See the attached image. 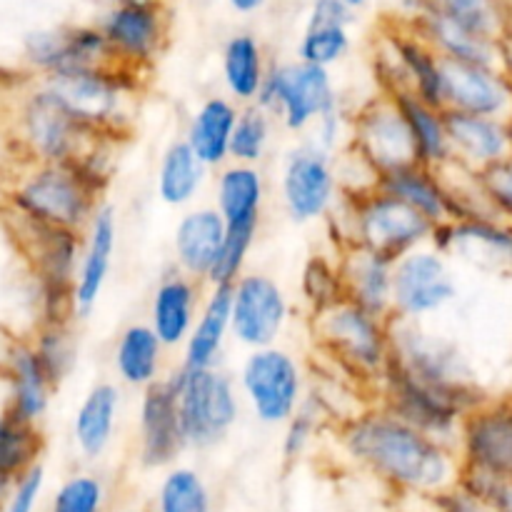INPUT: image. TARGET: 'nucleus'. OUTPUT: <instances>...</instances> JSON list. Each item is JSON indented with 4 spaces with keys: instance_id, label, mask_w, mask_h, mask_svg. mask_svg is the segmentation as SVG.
Segmentation results:
<instances>
[{
    "instance_id": "8",
    "label": "nucleus",
    "mask_w": 512,
    "mask_h": 512,
    "mask_svg": "<svg viewBox=\"0 0 512 512\" xmlns=\"http://www.w3.org/2000/svg\"><path fill=\"white\" fill-rule=\"evenodd\" d=\"M278 195L285 215L295 225L328 223L343 198L338 155L313 140H300L280 160Z\"/></svg>"
},
{
    "instance_id": "39",
    "label": "nucleus",
    "mask_w": 512,
    "mask_h": 512,
    "mask_svg": "<svg viewBox=\"0 0 512 512\" xmlns=\"http://www.w3.org/2000/svg\"><path fill=\"white\" fill-rule=\"evenodd\" d=\"M275 138V118L258 103L238 110L233 135H230V163L260 168L270 153Z\"/></svg>"
},
{
    "instance_id": "27",
    "label": "nucleus",
    "mask_w": 512,
    "mask_h": 512,
    "mask_svg": "<svg viewBox=\"0 0 512 512\" xmlns=\"http://www.w3.org/2000/svg\"><path fill=\"white\" fill-rule=\"evenodd\" d=\"M508 105V90L488 65L443 60V108L455 113L498 118Z\"/></svg>"
},
{
    "instance_id": "5",
    "label": "nucleus",
    "mask_w": 512,
    "mask_h": 512,
    "mask_svg": "<svg viewBox=\"0 0 512 512\" xmlns=\"http://www.w3.org/2000/svg\"><path fill=\"white\" fill-rule=\"evenodd\" d=\"M168 378L175 388L188 453H208L223 445L243 415V400L233 375L223 368H175Z\"/></svg>"
},
{
    "instance_id": "19",
    "label": "nucleus",
    "mask_w": 512,
    "mask_h": 512,
    "mask_svg": "<svg viewBox=\"0 0 512 512\" xmlns=\"http://www.w3.org/2000/svg\"><path fill=\"white\" fill-rule=\"evenodd\" d=\"M115 248H118V213L113 203L105 200L83 230V248H80L73 288V320H88L98 305L108 285Z\"/></svg>"
},
{
    "instance_id": "51",
    "label": "nucleus",
    "mask_w": 512,
    "mask_h": 512,
    "mask_svg": "<svg viewBox=\"0 0 512 512\" xmlns=\"http://www.w3.org/2000/svg\"><path fill=\"white\" fill-rule=\"evenodd\" d=\"M228 3L233 5V8L238 10V13L248 15V13H255V10H258V8H263L265 0H228Z\"/></svg>"
},
{
    "instance_id": "15",
    "label": "nucleus",
    "mask_w": 512,
    "mask_h": 512,
    "mask_svg": "<svg viewBox=\"0 0 512 512\" xmlns=\"http://www.w3.org/2000/svg\"><path fill=\"white\" fill-rule=\"evenodd\" d=\"M20 128L25 148L38 165H70L103 140L85 128L45 83H40L25 100L20 110Z\"/></svg>"
},
{
    "instance_id": "6",
    "label": "nucleus",
    "mask_w": 512,
    "mask_h": 512,
    "mask_svg": "<svg viewBox=\"0 0 512 512\" xmlns=\"http://www.w3.org/2000/svg\"><path fill=\"white\" fill-rule=\"evenodd\" d=\"M65 108L88 130L100 138L123 140L133 123V100L138 90V75L125 73L115 65L105 68L73 70L43 80Z\"/></svg>"
},
{
    "instance_id": "3",
    "label": "nucleus",
    "mask_w": 512,
    "mask_h": 512,
    "mask_svg": "<svg viewBox=\"0 0 512 512\" xmlns=\"http://www.w3.org/2000/svg\"><path fill=\"white\" fill-rule=\"evenodd\" d=\"M310 318L315 345L330 365L375 395L390 363V320L375 318L348 300H338Z\"/></svg>"
},
{
    "instance_id": "54",
    "label": "nucleus",
    "mask_w": 512,
    "mask_h": 512,
    "mask_svg": "<svg viewBox=\"0 0 512 512\" xmlns=\"http://www.w3.org/2000/svg\"><path fill=\"white\" fill-rule=\"evenodd\" d=\"M120 3H153V0H120Z\"/></svg>"
},
{
    "instance_id": "16",
    "label": "nucleus",
    "mask_w": 512,
    "mask_h": 512,
    "mask_svg": "<svg viewBox=\"0 0 512 512\" xmlns=\"http://www.w3.org/2000/svg\"><path fill=\"white\" fill-rule=\"evenodd\" d=\"M458 295L448 255L435 245L410 250L393 263V318L425 323Z\"/></svg>"
},
{
    "instance_id": "4",
    "label": "nucleus",
    "mask_w": 512,
    "mask_h": 512,
    "mask_svg": "<svg viewBox=\"0 0 512 512\" xmlns=\"http://www.w3.org/2000/svg\"><path fill=\"white\" fill-rule=\"evenodd\" d=\"M268 183L260 168L228 163L213 175V208L225 223V245L208 285H233L248 270L263 223Z\"/></svg>"
},
{
    "instance_id": "24",
    "label": "nucleus",
    "mask_w": 512,
    "mask_h": 512,
    "mask_svg": "<svg viewBox=\"0 0 512 512\" xmlns=\"http://www.w3.org/2000/svg\"><path fill=\"white\" fill-rule=\"evenodd\" d=\"M123 408V390L113 380H98L85 390L70 420V440L85 463H98L113 445Z\"/></svg>"
},
{
    "instance_id": "42",
    "label": "nucleus",
    "mask_w": 512,
    "mask_h": 512,
    "mask_svg": "<svg viewBox=\"0 0 512 512\" xmlns=\"http://www.w3.org/2000/svg\"><path fill=\"white\" fill-rule=\"evenodd\" d=\"M430 35L433 45H438L440 60H455V63L470 65H490V50L485 45L483 35H475L450 20L448 15L435 10L430 15Z\"/></svg>"
},
{
    "instance_id": "50",
    "label": "nucleus",
    "mask_w": 512,
    "mask_h": 512,
    "mask_svg": "<svg viewBox=\"0 0 512 512\" xmlns=\"http://www.w3.org/2000/svg\"><path fill=\"white\" fill-rule=\"evenodd\" d=\"M435 512H485L483 505L470 498L463 488H450L445 493L435 495Z\"/></svg>"
},
{
    "instance_id": "52",
    "label": "nucleus",
    "mask_w": 512,
    "mask_h": 512,
    "mask_svg": "<svg viewBox=\"0 0 512 512\" xmlns=\"http://www.w3.org/2000/svg\"><path fill=\"white\" fill-rule=\"evenodd\" d=\"M13 488H15V483H8V480H0V505L5 503V498H10Z\"/></svg>"
},
{
    "instance_id": "10",
    "label": "nucleus",
    "mask_w": 512,
    "mask_h": 512,
    "mask_svg": "<svg viewBox=\"0 0 512 512\" xmlns=\"http://www.w3.org/2000/svg\"><path fill=\"white\" fill-rule=\"evenodd\" d=\"M390 360L420 383L443 390L468 408H478L480 398L463 355L423 323L390 320Z\"/></svg>"
},
{
    "instance_id": "33",
    "label": "nucleus",
    "mask_w": 512,
    "mask_h": 512,
    "mask_svg": "<svg viewBox=\"0 0 512 512\" xmlns=\"http://www.w3.org/2000/svg\"><path fill=\"white\" fill-rule=\"evenodd\" d=\"M445 130H448L453 160L473 163L480 170L505 160L510 148L508 130L498 118H478V115L445 110Z\"/></svg>"
},
{
    "instance_id": "48",
    "label": "nucleus",
    "mask_w": 512,
    "mask_h": 512,
    "mask_svg": "<svg viewBox=\"0 0 512 512\" xmlns=\"http://www.w3.org/2000/svg\"><path fill=\"white\" fill-rule=\"evenodd\" d=\"M43 488H45V470L43 465H38V468L25 473L23 478L15 483L5 512H35V505H38L40 495H43Z\"/></svg>"
},
{
    "instance_id": "26",
    "label": "nucleus",
    "mask_w": 512,
    "mask_h": 512,
    "mask_svg": "<svg viewBox=\"0 0 512 512\" xmlns=\"http://www.w3.org/2000/svg\"><path fill=\"white\" fill-rule=\"evenodd\" d=\"M230 340V285H208L198 318L188 340L180 348L183 370L220 368L225 345Z\"/></svg>"
},
{
    "instance_id": "1",
    "label": "nucleus",
    "mask_w": 512,
    "mask_h": 512,
    "mask_svg": "<svg viewBox=\"0 0 512 512\" xmlns=\"http://www.w3.org/2000/svg\"><path fill=\"white\" fill-rule=\"evenodd\" d=\"M333 440L348 463L395 493L435 498L458 485L453 445L428 438L375 403L340 418Z\"/></svg>"
},
{
    "instance_id": "20",
    "label": "nucleus",
    "mask_w": 512,
    "mask_h": 512,
    "mask_svg": "<svg viewBox=\"0 0 512 512\" xmlns=\"http://www.w3.org/2000/svg\"><path fill=\"white\" fill-rule=\"evenodd\" d=\"M205 285L188 278L170 265L155 283L148 305L150 330L163 343L165 350H180L193 330L198 318L200 303H203Z\"/></svg>"
},
{
    "instance_id": "35",
    "label": "nucleus",
    "mask_w": 512,
    "mask_h": 512,
    "mask_svg": "<svg viewBox=\"0 0 512 512\" xmlns=\"http://www.w3.org/2000/svg\"><path fill=\"white\" fill-rule=\"evenodd\" d=\"M270 65L265 63L263 48L258 38L248 33H238L225 43L223 58H220V75H223L225 98L235 105L258 103V95L268 78Z\"/></svg>"
},
{
    "instance_id": "38",
    "label": "nucleus",
    "mask_w": 512,
    "mask_h": 512,
    "mask_svg": "<svg viewBox=\"0 0 512 512\" xmlns=\"http://www.w3.org/2000/svg\"><path fill=\"white\" fill-rule=\"evenodd\" d=\"M335 425L333 410H330L328 398H323L320 393L308 390L305 393L303 405L295 410L293 418L283 425V438H280V455L288 465L298 463L305 455L310 453L318 438L323 435V430L328 425Z\"/></svg>"
},
{
    "instance_id": "12",
    "label": "nucleus",
    "mask_w": 512,
    "mask_h": 512,
    "mask_svg": "<svg viewBox=\"0 0 512 512\" xmlns=\"http://www.w3.org/2000/svg\"><path fill=\"white\" fill-rule=\"evenodd\" d=\"M373 403L408 423L410 428L448 445L458 440L460 423L468 415V408L460 400L450 398L448 393L433 385L420 383L418 378L398 368L393 360L375 388Z\"/></svg>"
},
{
    "instance_id": "23",
    "label": "nucleus",
    "mask_w": 512,
    "mask_h": 512,
    "mask_svg": "<svg viewBox=\"0 0 512 512\" xmlns=\"http://www.w3.org/2000/svg\"><path fill=\"white\" fill-rule=\"evenodd\" d=\"M465 470L512 480V413L473 408L458 433Z\"/></svg>"
},
{
    "instance_id": "44",
    "label": "nucleus",
    "mask_w": 512,
    "mask_h": 512,
    "mask_svg": "<svg viewBox=\"0 0 512 512\" xmlns=\"http://www.w3.org/2000/svg\"><path fill=\"white\" fill-rule=\"evenodd\" d=\"M105 483L95 473H73L58 485L50 512H103Z\"/></svg>"
},
{
    "instance_id": "31",
    "label": "nucleus",
    "mask_w": 512,
    "mask_h": 512,
    "mask_svg": "<svg viewBox=\"0 0 512 512\" xmlns=\"http://www.w3.org/2000/svg\"><path fill=\"white\" fill-rule=\"evenodd\" d=\"M208 180L210 170L195 158L183 138H175L165 145L155 170V195L160 203L175 210L193 208L198 205Z\"/></svg>"
},
{
    "instance_id": "14",
    "label": "nucleus",
    "mask_w": 512,
    "mask_h": 512,
    "mask_svg": "<svg viewBox=\"0 0 512 512\" xmlns=\"http://www.w3.org/2000/svg\"><path fill=\"white\" fill-rule=\"evenodd\" d=\"M293 318L283 285L268 273L245 270L230 285V340L245 350L278 345Z\"/></svg>"
},
{
    "instance_id": "34",
    "label": "nucleus",
    "mask_w": 512,
    "mask_h": 512,
    "mask_svg": "<svg viewBox=\"0 0 512 512\" xmlns=\"http://www.w3.org/2000/svg\"><path fill=\"white\" fill-rule=\"evenodd\" d=\"M53 380L40 365L30 345H18L10 353V415L30 425H38L48 415L55 393Z\"/></svg>"
},
{
    "instance_id": "30",
    "label": "nucleus",
    "mask_w": 512,
    "mask_h": 512,
    "mask_svg": "<svg viewBox=\"0 0 512 512\" xmlns=\"http://www.w3.org/2000/svg\"><path fill=\"white\" fill-rule=\"evenodd\" d=\"M375 188L398 198L400 203H405L415 213L423 215L425 220H430L435 228L450 220V190L440 178V170L410 163L380 175L375 180Z\"/></svg>"
},
{
    "instance_id": "46",
    "label": "nucleus",
    "mask_w": 512,
    "mask_h": 512,
    "mask_svg": "<svg viewBox=\"0 0 512 512\" xmlns=\"http://www.w3.org/2000/svg\"><path fill=\"white\" fill-rule=\"evenodd\" d=\"M348 128H350V110L345 108L343 100L333 105V108L325 110L318 118V123L313 125V130L308 133V140H313L315 145H320L328 153L338 155L340 150H345L348 143Z\"/></svg>"
},
{
    "instance_id": "13",
    "label": "nucleus",
    "mask_w": 512,
    "mask_h": 512,
    "mask_svg": "<svg viewBox=\"0 0 512 512\" xmlns=\"http://www.w3.org/2000/svg\"><path fill=\"white\" fill-rule=\"evenodd\" d=\"M345 153L360 160L375 180L390 170L415 163L408 123L390 95L380 93L378 98L365 100L360 108L350 110Z\"/></svg>"
},
{
    "instance_id": "29",
    "label": "nucleus",
    "mask_w": 512,
    "mask_h": 512,
    "mask_svg": "<svg viewBox=\"0 0 512 512\" xmlns=\"http://www.w3.org/2000/svg\"><path fill=\"white\" fill-rule=\"evenodd\" d=\"M165 353L155 333L145 320L128 323L118 333L113 345V370L118 385L143 393L150 385L165 378Z\"/></svg>"
},
{
    "instance_id": "40",
    "label": "nucleus",
    "mask_w": 512,
    "mask_h": 512,
    "mask_svg": "<svg viewBox=\"0 0 512 512\" xmlns=\"http://www.w3.org/2000/svg\"><path fill=\"white\" fill-rule=\"evenodd\" d=\"M73 323L75 320H43L38 338L30 343L55 388L65 383L78 365V335Z\"/></svg>"
},
{
    "instance_id": "43",
    "label": "nucleus",
    "mask_w": 512,
    "mask_h": 512,
    "mask_svg": "<svg viewBox=\"0 0 512 512\" xmlns=\"http://www.w3.org/2000/svg\"><path fill=\"white\" fill-rule=\"evenodd\" d=\"M300 288H303L305 303L310 305V315L328 308V305L338 303V300H343L338 260H330L328 255H313L303 270Z\"/></svg>"
},
{
    "instance_id": "37",
    "label": "nucleus",
    "mask_w": 512,
    "mask_h": 512,
    "mask_svg": "<svg viewBox=\"0 0 512 512\" xmlns=\"http://www.w3.org/2000/svg\"><path fill=\"white\" fill-rule=\"evenodd\" d=\"M45 440L38 425L18 420L15 415H0V480L18 483L25 473L40 465Z\"/></svg>"
},
{
    "instance_id": "9",
    "label": "nucleus",
    "mask_w": 512,
    "mask_h": 512,
    "mask_svg": "<svg viewBox=\"0 0 512 512\" xmlns=\"http://www.w3.org/2000/svg\"><path fill=\"white\" fill-rule=\"evenodd\" d=\"M105 200L85 183L73 163L38 165L15 193V205L28 225L73 233H83Z\"/></svg>"
},
{
    "instance_id": "17",
    "label": "nucleus",
    "mask_w": 512,
    "mask_h": 512,
    "mask_svg": "<svg viewBox=\"0 0 512 512\" xmlns=\"http://www.w3.org/2000/svg\"><path fill=\"white\" fill-rule=\"evenodd\" d=\"M135 423H138L135 453L143 470H168L178 465L183 453H188L180 428L175 388L168 375L140 393Z\"/></svg>"
},
{
    "instance_id": "32",
    "label": "nucleus",
    "mask_w": 512,
    "mask_h": 512,
    "mask_svg": "<svg viewBox=\"0 0 512 512\" xmlns=\"http://www.w3.org/2000/svg\"><path fill=\"white\" fill-rule=\"evenodd\" d=\"M350 8L343 0H315L308 28L298 45V60L330 70L350 50Z\"/></svg>"
},
{
    "instance_id": "11",
    "label": "nucleus",
    "mask_w": 512,
    "mask_h": 512,
    "mask_svg": "<svg viewBox=\"0 0 512 512\" xmlns=\"http://www.w3.org/2000/svg\"><path fill=\"white\" fill-rule=\"evenodd\" d=\"M338 100L330 70L300 60L273 65L258 95L260 108L293 135H308L320 115Z\"/></svg>"
},
{
    "instance_id": "22",
    "label": "nucleus",
    "mask_w": 512,
    "mask_h": 512,
    "mask_svg": "<svg viewBox=\"0 0 512 512\" xmlns=\"http://www.w3.org/2000/svg\"><path fill=\"white\" fill-rule=\"evenodd\" d=\"M28 58L45 78L73 73V70L113 65L110 50L98 28H70L35 33L28 38Z\"/></svg>"
},
{
    "instance_id": "2",
    "label": "nucleus",
    "mask_w": 512,
    "mask_h": 512,
    "mask_svg": "<svg viewBox=\"0 0 512 512\" xmlns=\"http://www.w3.org/2000/svg\"><path fill=\"white\" fill-rule=\"evenodd\" d=\"M328 223L335 225L338 250H370L393 263L410 250L430 245L435 235L430 220L375 185L343 193Z\"/></svg>"
},
{
    "instance_id": "36",
    "label": "nucleus",
    "mask_w": 512,
    "mask_h": 512,
    "mask_svg": "<svg viewBox=\"0 0 512 512\" xmlns=\"http://www.w3.org/2000/svg\"><path fill=\"white\" fill-rule=\"evenodd\" d=\"M390 98L398 103L405 123H408L410 140L415 148V163L425 165L430 170H443L453 163L448 143V130H445V110L433 108L410 93H395Z\"/></svg>"
},
{
    "instance_id": "41",
    "label": "nucleus",
    "mask_w": 512,
    "mask_h": 512,
    "mask_svg": "<svg viewBox=\"0 0 512 512\" xmlns=\"http://www.w3.org/2000/svg\"><path fill=\"white\" fill-rule=\"evenodd\" d=\"M158 512H210V488L203 475L190 465H173L163 470L155 498Z\"/></svg>"
},
{
    "instance_id": "21",
    "label": "nucleus",
    "mask_w": 512,
    "mask_h": 512,
    "mask_svg": "<svg viewBox=\"0 0 512 512\" xmlns=\"http://www.w3.org/2000/svg\"><path fill=\"white\" fill-rule=\"evenodd\" d=\"M225 245V223L213 205L183 210L173 228V268L208 285Z\"/></svg>"
},
{
    "instance_id": "47",
    "label": "nucleus",
    "mask_w": 512,
    "mask_h": 512,
    "mask_svg": "<svg viewBox=\"0 0 512 512\" xmlns=\"http://www.w3.org/2000/svg\"><path fill=\"white\" fill-rule=\"evenodd\" d=\"M440 13L475 35H485L488 30V10L483 0H440Z\"/></svg>"
},
{
    "instance_id": "49",
    "label": "nucleus",
    "mask_w": 512,
    "mask_h": 512,
    "mask_svg": "<svg viewBox=\"0 0 512 512\" xmlns=\"http://www.w3.org/2000/svg\"><path fill=\"white\" fill-rule=\"evenodd\" d=\"M480 183H483L485 195L490 203L503 205L512 210V163L510 160H500V163L490 165L480 173Z\"/></svg>"
},
{
    "instance_id": "53",
    "label": "nucleus",
    "mask_w": 512,
    "mask_h": 512,
    "mask_svg": "<svg viewBox=\"0 0 512 512\" xmlns=\"http://www.w3.org/2000/svg\"><path fill=\"white\" fill-rule=\"evenodd\" d=\"M343 3L348 5L350 10H353V8H360V5H365V3H368V0H343Z\"/></svg>"
},
{
    "instance_id": "18",
    "label": "nucleus",
    "mask_w": 512,
    "mask_h": 512,
    "mask_svg": "<svg viewBox=\"0 0 512 512\" xmlns=\"http://www.w3.org/2000/svg\"><path fill=\"white\" fill-rule=\"evenodd\" d=\"M110 60L125 73L140 75L158 60L165 43V28L155 3H118L98 25Z\"/></svg>"
},
{
    "instance_id": "45",
    "label": "nucleus",
    "mask_w": 512,
    "mask_h": 512,
    "mask_svg": "<svg viewBox=\"0 0 512 512\" xmlns=\"http://www.w3.org/2000/svg\"><path fill=\"white\" fill-rule=\"evenodd\" d=\"M458 488H463L483 508L493 512H512V480L493 478V475L463 468L460 470Z\"/></svg>"
},
{
    "instance_id": "25",
    "label": "nucleus",
    "mask_w": 512,
    "mask_h": 512,
    "mask_svg": "<svg viewBox=\"0 0 512 512\" xmlns=\"http://www.w3.org/2000/svg\"><path fill=\"white\" fill-rule=\"evenodd\" d=\"M343 300L375 318H393V260L360 248L338 250Z\"/></svg>"
},
{
    "instance_id": "28",
    "label": "nucleus",
    "mask_w": 512,
    "mask_h": 512,
    "mask_svg": "<svg viewBox=\"0 0 512 512\" xmlns=\"http://www.w3.org/2000/svg\"><path fill=\"white\" fill-rule=\"evenodd\" d=\"M238 110L240 105H235L225 95H210L203 103L195 105L193 113L185 120V145L210 173L230 163V135L238 120Z\"/></svg>"
},
{
    "instance_id": "7",
    "label": "nucleus",
    "mask_w": 512,
    "mask_h": 512,
    "mask_svg": "<svg viewBox=\"0 0 512 512\" xmlns=\"http://www.w3.org/2000/svg\"><path fill=\"white\" fill-rule=\"evenodd\" d=\"M235 385L243 408L265 428H283L308 393L303 365L280 345L248 350L235 375Z\"/></svg>"
}]
</instances>
